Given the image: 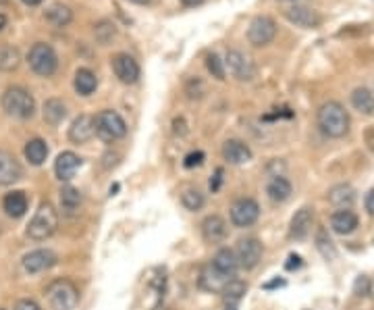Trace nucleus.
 <instances>
[{
	"label": "nucleus",
	"mask_w": 374,
	"mask_h": 310,
	"mask_svg": "<svg viewBox=\"0 0 374 310\" xmlns=\"http://www.w3.org/2000/svg\"><path fill=\"white\" fill-rule=\"evenodd\" d=\"M318 127L328 137H343L349 131V115L343 105L331 100L318 109Z\"/></svg>",
	"instance_id": "1"
},
{
	"label": "nucleus",
	"mask_w": 374,
	"mask_h": 310,
	"mask_svg": "<svg viewBox=\"0 0 374 310\" xmlns=\"http://www.w3.org/2000/svg\"><path fill=\"white\" fill-rule=\"evenodd\" d=\"M0 102H2L4 113L15 117V119H29L36 113V100H34L32 92H27L21 86L6 88V92L2 94Z\"/></svg>",
	"instance_id": "2"
},
{
	"label": "nucleus",
	"mask_w": 374,
	"mask_h": 310,
	"mask_svg": "<svg viewBox=\"0 0 374 310\" xmlns=\"http://www.w3.org/2000/svg\"><path fill=\"white\" fill-rule=\"evenodd\" d=\"M57 227H59V215L50 202H44V204H40V208L36 210L34 219L27 225V238H32L36 242L48 240L57 231Z\"/></svg>",
	"instance_id": "3"
},
{
	"label": "nucleus",
	"mask_w": 374,
	"mask_h": 310,
	"mask_svg": "<svg viewBox=\"0 0 374 310\" xmlns=\"http://www.w3.org/2000/svg\"><path fill=\"white\" fill-rule=\"evenodd\" d=\"M46 298L55 310H73L79 304V292L73 281L57 279L46 288Z\"/></svg>",
	"instance_id": "4"
},
{
	"label": "nucleus",
	"mask_w": 374,
	"mask_h": 310,
	"mask_svg": "<svg viewBox=\"0 0 374 310\" xmlns=\"http://www.w3.org/2000/svg\"><path fill=\"white\" fill-rule=\"evenodd\" d=\"M27 62H29L32 71L42 77H50L59 69V57H57L55 48L44 42H38L32 46V50L27 55Z\"/></svg>",
	"instance_id": "5"
},
{
	"label": "nucleus",
	"mask_w": 374,
	"mask_h": 310,
	"mask_svg": "<svg viewBox=\"0 0 374 310\" xmlns=\"http://www.w3.org/2000/svg\"><path fill=\"white\" fill-rule=\"evenodd\" d=\"M94 127H96V135L104 142H115L121 140L127 133V123L125 119L117 113V111H100L98 117L94 119Z\"/></svg>",
	"instance_id": "6"
},
{
	"label": "nucleus",
	"mask_w": 374,
	"mask_h": 310,
	"mask_svg": "<svg viewBox=\"0 0 374 310\" xmlns=\"http://www.w3.org/2000/svg\"><path fill=\"white\" fill-rule=\"evenodd\" d=\"M277 36V23L266 17V15H260L256 19H251L248 27V40L251 46L256 48H262V46H268Z\"/></svg>",
	"instance_id": "7"
},
{
	"label": "nucleus",
	"mask_w": 374,
	"mask_h": 310,
	"mask_svg": "<svg viewBox=\"0 0 374 310\" xmlns=\"http://www.w3.org/2000/svg\"><path fill=\"white\" fill-rule=\"evenodd\" d=\"M225 67L240 81H251L256 77V62L242 50H229L225 57Z\"/></svg>",
	"instance_id": "8"
},
{
	"label": "nucleus",
	"mask_w": 374,
	"mask_h": 310,
	"mask_svg": "<svg viewBox=\"0 0 374 310\" xmlns=\"http://www.w3.org/2000/svg\"><path fill=\"white\" fill-rule=\"evenodd\" d=\"M260 217V206L251 198H240L231 206V223L237 227H249L258 221Z\"/></svg>",
	"instance_id": "9"
},
{
	"label": "nucleus",
	"mask_w": 374,
	"mask_h": 310,
	"mask_svg": "<svg viewBox=\"0 0 374 310\" xmlns=\"http://www.w3.org/2000/svg\"><path fill=\"white\" fill-rule=\"evenodd\" d=\"M262 252H264V250H262L260 240H256V238H244V240H240V244H237V248H235V256H237L240 267L254 269V267L260 262Z\"/></svg>",
	"instance_id": "10"
},
{
	"label": "nucleus",
	"mask_w": 374,
	"mask_h": 310,
	"mask_svg": "<svg viewBox=\"0 0 374 310\" xmlns=\"http://www.w3.org/2000/svg\"><path fill=\"white\" fill-rule=\"evenodd\" d=\"M57 254L53 250H34L23 256V269L27 273H42L57 264Z\"/></svg>",
	"instance_id": "11"
},
{
	"label": "nucleus",
	"mask_w": 374,
	"mask_h": 310,
	"mask_svg": "<svg viewBox=\"0 0 374 310\" xmlns=\"http://www.w3.org/2000/svg\"><path fill=\"white\" fill-rule=\"evenodd\" d=\"M202 236L208 244H221L225 242L227 234H229V227H227V221L219 215H210L202 221Z\"/></svg>",
	"instance_id": "12"
},
{
	"label": "nucleus",
	"mask_w": 374,
	"mask_h": 310,
	"mask_svg": "<svg viewBox=\"0 0 374 310\" xmlns=\"http://www.w3.org/2000/svg\"><path fill=\"white\" fill-rule=\"evenodd\" d=\"M113 71L119 77V81H123V83H135L139 79V65L133 57H129L125 53L113 57Z\"/></svg>",
	"instance_id": "13"
},
{
	"label": "nucleus",
	"mask_w": 374,
	"mask_h": 310,
	"mask_svg": "<svg viewBox=\"0 0 374 310\" xmlns=\"http://www.w3.org/2000/svg\"><path fill=\"white\" fill-rule=\"evenodd\" d=\"M21 177H23V169L19 161L11 152L0 150V186H11Z\"/></svg>",
	"instance_id": "14"
},
{
	"label": "nucleus",
	"mask_w": 374,
	"mask_h": 310,
	"mask_svg": "<svg viewBox=\"0 0 374 310\" xmlns=\"http://www.w3.org/2000/svg\"><path fill=\"white\" fill-rule=\"evenodd\" d=\"M285 17L298 25V27H306V29H312V27H318L320 25V15L314 11V8H308V6H302V4H296L291 8L285 11Z\"/></svg>",
	"instance_id": "15"
},
{
	"label": "nucleus",
	"mask_w": 374,
	"mask_h": 310,
	"mask_svg": "<svg viewBox=\"0 0 374 310\" xmlns=\"http://www.w3.org/2000/svg\"><path fill=\"white\" fill-rule=\"evenodd\" d=\"M94 135H96V127H94V117L90 115H79L69 127V140L75 144H85Z\"/></svg>",
	"instance_id": "16"
},
{
	"label": "nucleus",
	"mask_w": 374,
	"mask_h": 310,
	"mask_svg": "<svg viewBox=\"0 0 374 310\" xmlns=\"http://www.w3.org/2000/svg\"><path fill=\"white\" fill-rule=\"evenodd\" d=\"M223 156L231 165H244V163L251 161V150L242 140H227L223 144Z\"/></svg>",
	"instance_id": "17"
},
{
	"label": "nucleus",
	"mask_w": 374,
	"mask_h": 310,
	"mask_svg": "<svg viewBox=\"0 0 374 310\" xmlns=\"http://www.w3.org/2000/svg\"><path fill=\"white\" fill-rule=\"evenodd\" d=\"M233 277H225L223 273H219L212 264H206L200 273V288L206 292H223L225 285L231 281Z\"/></svg>",
	"instance_id": "18"
},
{
	"label": "nucleus",
	"mask_w": 374,
	"mask_h": 310,
	"mask_svg": "<svg viewBox=\"0 0 374 310\" xmlns=\"http://www.w3.org/2000/svg\"><path fill=\"white\" fill-rule=\"evenodd\" d=\"M312 221H314V215H312L310 208H300L293 219H291V227H289V236L293 240H306L312 231Z\"/></svg>",
	"instance_id": "19"
},
{
	"label": "nucleus",
	"mask_w": 374,
	"mask_h": 310,
	"mask_svg": "<svg viewBox=\"0 0 374 310\" xmlns=\"http://www.w3.org/2000/svg\"><path fill=\"white\" fill-rule=\"evenodd\" d=\"M79 167H81V159L75 152H62L55 163V173L61 182H69L75 177Z\"/></svg>",
	"instance_id": "20"
},
{
	"label": "nucleus",
	"mask_w": 374,
	"mask_h": 310,
	"mask_svg": "<svg viewBox=\"0 0 374 310\" xmlns=\"http://www.w3.org/2000/svg\"><path fill=\"white\" fill-rule=\"evenodd\" d=\"M331 227L339 236H349L358 227V215L349 208H341L331 217Z\"/></svg>",
	"instance_id": "21"
},
{
	"label": "nucleus",
	"mask_w": 374,
	"mask_h": 310,
	"mask_svg": "<svg viewBox=\"0 0 374 310\" xmlns=\"http://www.w3.org/2000/svg\"><path fill=\"white\" fill-rule=\"evenodd\" d=\"M2 208L6 210L8 217L13 219H19L27 213V196L25 191L21 189H15V191H8L4 198H2Z\"/></svg>",
	"instance_id": "22"
},
{
	"label": "nucleus",
	"mask_w": 374,
	"mask_h": 310,
	"mask_svg": "<svg viewBox=\"0 0 374 310\" xmlns=\"http://www.w3.org/2000/svg\"><path fill=\"white\" fill-rule=\"evenodd\" d=\"M210 264H212L219 273H223L225 277H235V271H237V267H240L235 252L229 248L219 250V252L214 254V258H212Z\"/></svg>",
	"instance_id": "23"
},
{
	"label": "nucleus",
	"mask_w": 374,
	"mask_h": 310,
	"mask_svg": "<svg viewBox=\"0 0 374 310\" xmlns=\"http://www.w3.org/2000/svg\"><path fill=\"white\" fill-rule=\"evenodd\" d=\"M356 200V191L349 184H339L328 189V202L335 204L337 208H349Z\"/></svg>",
	"instance_id": "24"
},
{
	"label": "nucleus",
	"mask_w": 374,
	"mask_h": 310,
	"mask_svg": "<svg viewBox=\"0 0 374 310\" xmlns=\"http://www.w3.org/2000/svg\"><path fill=\"white\" fill-rule=\"evenodd\" d=\"M266 194L272 202H285L291 196V184L289 180H285L283 175H275L268 184H266Z\"/></svg>",
	"instance_id": "25"
},
{
	"label": "nucleus",
	"mask_w": 374,
	"mask_h": 310,
	"mask_svg": "<svg viewBox=\"0 0 374 310\" xmlns=\"http://www.w3.org/2000/svg\"><path fill=\"white\" fill-rule=\"evenodd\" d=\"M96 88H98V77H96L94 71H90V69H79V71L75 73V90H77V94L90 96Z\"/></svg>",
	"instance_id": "26"
},
{
	"label": "nucleus",
	"mask_w": 374,
	"mask_h": 310,
	"mask_svg": "<svg viewBox=\"0 0 374 310\" xmlns=\"http://www.w3.org/2000/svg\"><path fill=\"white\" fill-rule=\"evenodd\" d=\"M48 156V146L44 140L40 137H34L25 144V159L32 163V165H42Z\"/></svg>",
	"instance_id": "27"
},
{
	"label": "nucleus",
	"mask_w": 374,
	"mask_h": 310,
	"mask_svg": "<svg viewBox=\"0 0 374 310\" xmlns=\"http://www.w3.org/2000/svg\"><path fill=\"white\" fill-rule=\"evenodd\" d=\"M352 105L362 115H374V94L366 88H358L352 94Z\"/></svg>",
	"instance_id": "28"
},
{
	"label": "nucleus",
	"mask_w": 374,
	"mask_h": 310,
	"mask_svg": "<svg viewBox=\"0 0 374 310\" xmlns=\"http://www.w3.org/2000/svg\"><path fill=\"white\" fill-rule=\"evenodd\" d=\"M67 117V107L59 98H50L44 102V121L50 125H59Z\"/></svg>",
	"instance_id": "29"
},
{
	"label": "nucleus",
	"mask_w": 374,
	"mask_h": 310,
	"mask_svg": "<svg viewBox=\"0 0 374 310\" xmlns=\"http://www.w3.org/2000/svg\"><path fill=\"white\" fill-rule=\"evenodd\" d=\"M44 17H46L53 25L64 27V25H69V23L73 21V11H71L69 6H64V4H53V6L44 13Z\"/></svg>",
	"instance_id": "30"
},
{
	"label": "nucleus",
	"mask_w": 374,
	"mask_h": 310,
	"mask_svg": "<svg viewBox=\"0 0 374 310\" xmlns=\"http://www.w3.org/2000/svg\"><path fill=\"white\" fill-rule=\"evenodd\" d=\"M21 62V55L11 44H0V71H15Z\"/></svg>",
	"instance_id": "31"
},
{
	"label": "nucleus",
	"mask_w": 374,
	"mask_h": 310,
	"mask_svg": "<svg viewBox=\"0 0 374 310\" xmlns=\"http://www.w3.org/2000/svg\"><path fill=\"white\" fill-rule=\"evenodd\" d=\"M248 292V285L244 283V281H240V279H231L227 285H225V290L221 292L223 296H225V302L227 304H237L242 298H244V294Z\"/></svg>",
	"instance_id": "32"
},
{
	"label": "nucleus",
	"mask_w": 374,
	"mask_h": 310,
	"mask_svg": "<svg viewBox=\"0 0 374 310\" xmlns=\"http://www.w3.org/2000/svg\"><path fill=\"white\" fill-rule=\"evenodd\" d=\"M61 206L64 213L73 215L81 206V194L75 187L67 186L61 189Z\"/></svg>",
	"instance_id": "33"
},
{
	"label": "nucleus",
	"mask_w": 374,
	"mask_h": 310,
	"mask_svg": "<svg viewBox=\"0 0 374 310\" xmlns=\"http://www.w3.org/2000/svg\"><path fill=\"white\" fill-rule=\"evenodd\" d=\"M204 202H206V198L198 187H186L181 194V204L187 210H200L204 206Z\"/></svg>",
	"instance_id": "34"
},
{
	"label": "nucleus",
	"mask_w": 374,
	"mask_h": 310,
	"mask_svg": "<svg viewBox=\"0 0 374 310\" xmlns=\"http://www.w3.org/2000/svg\"><path fill=\"white\" fill-rule=\"evenodd\" d=\"M316 248H318V252H320L326 260H333V258L337 256V248H335L333 240L326 236L324 229H318V234H316Z\"/></svg>",
	"instance_id": "35"
},
{
	"label": "nucleus",
	"mask_w": 374,
	"mask_h": 310,
	"mask_svg": "<svg viewBox=\"0 0 374 310\" xmlns=\"http://www.w3.org/2000/svg\"><path fill=\"white\" fill-rule=\"evenodd\" d=\"M206 67L212 73V77H216L221 81L225 79V61H221L219 55H208L206 57Z\"/></svg>",
	"instance_id": "36"
},
{
	"label": "nucleus",
	"mask_w": 374,
	"mask_h": 310,
	"mask_svg": "<svg viewBox=\"0 0 374 310\" xmlns=\"http://www.w3.org/2000/svg\"><path fill=\"white\" fill-rule=\"evenodd\" d=\"M204 163V152H189L186 159H183V165H186L187 169H193V167H200Z\"/></svg>",
	"instance_id": "37"
},
{
	"label": "nucleus",
	"mask_w": 374,
	"mask_h": 310,
	"mask_svg": "<svg viewBox=\"0 0 374 310\" xmlns=\"http://www.w3.org/2000/svg\"><path fill=\"white\" fill-rule=\"evenodd\" d=\"M15 310H42V306L36 302V300H29V298H23L15 304Z\"/></svg>",
	"instance_id": "38"
},
{
	"label": "nucleus",
	"mask_w": 374,
	"mask_h": 310,
	"mask_svg": "<svg viewBox=\"0 0 374 310\" xmlns=\"http://www.w3.org/2000/svg\"><path fill=\"white\" fill-rule=\"evenodd\" d=\"M356 294H360V296H366V294H368V279H366V277H360V279L356 281Z\"/></svg>",
	"instance_id": "39"
},
{
	"label": "nucleus",
	"mask_w": 374,
	"mask_h": 310,
	"mask_svg": "<svg viewBox=\"0 0 374 310\" xmlns=\"http://www.w3.org/2000/svg\"><path fill=\"white\" fill-rule=\"evenodd\" d=\"M221 184H223V169H219V171L214 173V177L210 180V189H212V191H219Z\"/></svg>",
	"instance_id": "40"
},
{
	"label": "nucleus",
	"mask_w": 374,
	"mask_h": 310,
	"mask_svg": "<svg viewBox=\"0 0 374 310\" xmlns=\"http://www.w3.org/2000/svg\"><path fill=\"white\" fill-rule=\"evenodd\" d=\"M285 267H287V271L300 269V267H302V258H300V256H296V254H291V256H289V262H287Z\"/></svg>",
	"instance_id": "41"
},
{
	"label": "nucleus",
	"mask_w": 374,
	"mask_h": 310,
	"mask_svg": "<svg viewBox=\"0 0 374 310\" xmlns=\"http://www.w3.org/2000/svg\"><path fill=\"white\" fill-rule=\"evenodd\" d=\"M364 206H366V210L374 215V189H370L368 194H366V198H364Z\"/></svg>",
	"instance_id": "42"
},
{
	"label": "nucleus",
	"mask_w": 374,
	"mask_h": 310,
	"mask_svg": "<svg viewBox=\"0 0 374 310\" xmlns=\"http://www.w3.org/2000/svg\"><path fill=\"white\" fill-rule=\"evenodd\" d=\"M181 2H183L186 6H198V4H202L204 0H181Z\"/></svg>",
	"instance_id": "43"
},
{
	"label": "nucleus",
	"mask_w": 374,
	"mask_h": 310,
	"mask_svg": "<svg viewBox=\"0 0 374 310\" xmlns=\"http://www.w3.org/2000/svg\"><path fill=\"white\" fill-rule=\"evenodd\" d=\"M4 27H6V17H4V15L0 13V32H2Z\"/></svg>",
	"instance_id": "44"
},
{
	"label": "nucleus",
	"mask_w": 374,
	"mask_h": 310,
	"mask_svg": "<svg viewBox=\"0 0 374 310\" xmlns=\"http://www.w3.org/2000/svg\"><path fill=\"white\" fill-rule=\"evenodd\" d=\"M25 4H29V6H36V4H40L42 0H23Z\"/></svg>",
	"instance_id": "45"
},
{
	"label": "nucleus",
	"mask_w": 374,
	"mask_h": 310,
	"mask_svg": "<svg viewBox=\"0 0 374 310\" xmlns=\"http://www.w3.org/2000/svg\"><path fill=\"white\" fill-rule=\"evenodd\" d=\"M131 2H135V4H150V2H154V0H131Z\"/></svg>",
	"instance_id": "46"
},
{
	"label": "nucleus",
	"mask_w": 374,
	"mask_h": 310,
	"mask_svg": "<svg viewBox=\"0 0 374 310\" xmlns=\"http://www.w3.org/2000/svg\"><path fill=\"white\" fill-rule=\"evenodd\" d=\"M289 2H296V0H289Z\"/></svg>",
	"instance_id": "47"
},
{
	"label": "nucleus",
	"mask_w": 374,
	"mask_h": 310,
	"mask_svg": "<svg viewBox=\"0 0 374 310\" xmlns=\"http://www.w3.org/2000/svg\"><path fill=\"white\" fill-rule=\"evenodd\" d=\"M0 310H4V309H0Z\"/></svg>",
	"instance_id": "48"
}]
</instances>
